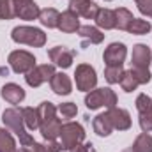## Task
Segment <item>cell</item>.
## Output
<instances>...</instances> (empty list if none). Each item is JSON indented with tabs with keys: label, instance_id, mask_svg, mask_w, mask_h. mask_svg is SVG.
<instances>
[{
	"label": "cell",
	"instance_id": "cell-1",
	"mask_svg": "<svg viewBox=\"0 0 152 152\" xmlns=\"http://www.w3.org/2000/svg\"><path fill=\"white\" fill-rule=\"evenodd\" d=\"M2 120H4V124L11 129V133H14V134L18 136V140H20V143H21L23 147L34 143V138L27 133V126H25V122H23V117H21V112H20V110H16V108H7V110H4Z\"/></svg>",
	"mask_w": 152,
	"mask_h": 152
},
{
	"label": "cell",
	"instance_id": "cell-2",
	"mask_svg": "<svg viewBox=\"0 0 152 152\" xmlns=\"http://www.w3.org/2000/svg\"><path fill=\"white\" fill-rule=\"evenodd\" d=\"M11 37H12L14 42L28 44V46H34V48H41V46H44V42H46V34H44L41 28L27 27V25L14 27L12 32H11Z\"/></svg>",
	"mask_w": 152,
	"mask_h": 152
},
{
	"label": "cell",
	"instance_id": "cell-3",
	"mask_svg": "<svg viewBox=\"0 0 152 152\" xmlns=\"http://www.w3.org/2000/svg\"><path fill=\"white\" fill-rule=\"evenodd\" d=\"M85 104L88 110H97L101 106L104 108H115L117 106V94L112 88L103 87V88H94L85 96Z\"/></svg>",
	"mask_w": 152,
	"mask_h": 152
},
{
	"label": "cell",
	"instance_id": "cell-4",
	"mask_svg": "<svg viewBox=\"0 0 152 152\" xmlns=\"http://www.w3.org/2000/svg\"><path fill=\"white\" fill-rule=\"evenodd\" d=\"M58 136H60V143H62L64 151H71L73 147L83 143V140H85V129L78 122H67V124H62Z\"/></svg>",
	"mask_w": 152,
	"mask_h": 152
},
{
	"label": "cell",
	"instance_id": "cell-5",
	"mask_svg": "<svg viewBox=\"0 0 152 152\" xmlns=\"http://www.w3.org/2000/svg\"><path fill=\"white\" fill-rule=\"evenodd\" d=\"M11 69L18 75H27L28 71H32L36 67V57L25 50H16V51H11L9 53V58H7Z\"/></svg>",
	"mask_w": 152,
	"mask_h": 152
},
{
	"label": "cell",
	"instance_id": "cell-6",
	"mask_svg": "<svg viewBox=\"0 0 152 152\" xmlns=\"http://www.w3.org/2000/svg\"><path fill=\"white\" fill-rule=\"evenodd\" d=\"M75 80H76V87L81 92H90L94 90L96 83H97V75L96 69L88 64H80L75 71Z\"/></svg>",
	"mask_w": 152,
	"mask_h": 152
},
{
	"label": "cell",
	"instance_id": "cell-7",
	"mask_svg": "<svg viewBox=\"0 0 152 152\" xmlns=\"http://www.w3.org/2000/svg\"><path fill=\"white\" fill-rule=\"evenodd\" d=\"M55 75V67L51 64H42V66H36L32 71H28L25 75V80H27V85L28 87H41L42 83L50 81Z\"/></svg>",
	"mask_w": 152,
	"mask_h": 152
},
{
	"label": "cell",
	"instance_id": "cell-8",
	"mask_svg": "<svg viewBox=\"0 0 152 152\" xmlns=\"http://www.w3.org/2000/svg\"><path fill=\"white\" fill-rule=\"evenodd\" d=\"M12 5H14V14L20 20L32 21V20L39 18L41 9L34 0H12Z\"/></svg>",
	"mask_w": 152,
	"mask_h": 152
},
{
	"label": "cell",
	"instance_id": "cell-9",
	"mask_svg": "<svg viewBox=\"0 0 152 152\" xmlns=\"http://www.w3.org/2000/svg\"><path fill=\"white\" fill-rule=\"evenodd\" d=\"M127 55V48L124 42H112L104 53H103V60L106 66H122Z\"/></svg>",
	"mask_w": 152,
	"mask_h": 152
},
{
	"label": "cell",
	"instance_id": "cell-10",
	"mask_svg": "<svg viewBox=\"0 0 152 152\" xmlns=\"http://www.w3.org/2000/svg\"><path fill=\"white\" fill-rule=\"evenodd\" d=\"M48 57H50V60H51L55 66H58V67H62V69H67V67H71V64H73L75 51L69 50V48H66V46H55V48H51V50L48 51Z\"/></svg>",
	"mask_w": 152,
	"mask_h": 152
},
{
	"label": "cell",
	"instance_id": "cell-11",
	"mask_svg": "<svg viewBox=\"0 0 152 152\" xmlns=\"http://www.w3.org/2000/svg\"><path fill=\"white\" fill-rule=\"evenodd\" d=\"M152 60V51L147 44H136L133 48V55H131V64L133 67L138 69H149Z\"/></svg>",
	"mask_w": 152,
	"mask_h": 152
},
{
	"label": "cell",
	"instance_id": "cell-12",
	"mask_svg": "<svg viewBox=\"0 0 152 152\" xmlns=\"http://www.w3.org/2000/svg\"><path fill=\"white\" fill-rule=\"evenodd\" d=\"M69 9L76 12L78 16H83L85 20H94L99 11L97 4L90 0H69Z\"/></svg>",
	"mask_w": 152,
	"mask_h": 152
},
{
	"label": "cell",
	"instance_id": "cell-13",
	"mask_svg": "<svg viewBox=\"0 0 152 152\" xmlns=\"http://www.w3.org/2000/svg\"><path fill=\"white\" fill-rule=\"evenodd\" d=\"M80 20H78V14L73 12L71 9L64 11L58 18V30H62L64 34H75L80 30Z\"/></svg>",
	"mask_w": 152,
	"mask_h": 152
},
{
	"label": "cell",
	"instance_id": "cell-14",
	"mask_svg": "<svg viewBox=\"0 0 152 152\" xmlns=\"http://www.w3.org/2000/svg\"><path fill=\"white\" fill-rule=\"evenodd\" d=\"M108 115H110V120L113 124V129H118V131H127L131 127V115L127 110L124 108H110L108 110Z\"/></svg>",
	"mask_w": 152,
	"mask_h": 152
},
{
	"label": "cell",
	"instance_id": "cell-15",
	"mask_svg": "<svg viewBox=\"0 0 152 152\" xmlns=\"http://www.w3.org/2000/svg\"><path fill=\"white\" fill-rule=\"evenodd\" d=\"M0 96L9 104H20L25 99V90L20 85H16V83H5L2 87V90H0Z\"/></svg>",
	"mask_w": 152,
	"mask_h": 152
},
{
	"label": "cell",
	"instance_id": "cell-16",
	"mask_svg": "<svg viewBox=\"0 0 152 152\" xmlns=\"http://www.w3.org/2000/svg\"><path fill=\"white\" fill-rule=\"evenodd\" d=\"M50 85H51V90L57 94V96H67L71 94L73 90V83H71V78L64 73H55L53 78L50 80Z\"/></svg>",
	"mask_w": 152,
	"mask_h": 152
},
{
	"label": "cell",
	"instance_id": "cell-17",
	"mask_svg": "<svg viewBox=\"0 0 152 152\" xmlns=\"http://www.w3.org/2000/svg\"><path fill=\"white\" fill-rule=\"evenodd\" d=\"M60 127H62V122L53 117V118H48V120H42L39 129H41V134L46 142H51V140H57L58 134H60Z\"/></svg>",
	"mask_w": 152,
	"mask_h": 152
},
{
	"label": "cell",
	"instance_id": "cell-18",
	"mask_svg": "<svg viewBox=\"0 0 152 152\" xmlns=\"http://www.w3.org/2000/svg\"><path fill=\"white\" fill-rule=\"evenodd\" d=\"M92 127H94L96 134H99V136H110L112 131H113V124H112V120H110L108 112L97 115V117L94 118V122H92Z\"/></svg>",
	"mask_w": 152,
	"mask_h": 152
},
{
	"label": "cell",
	"instance_id": "cell-19",
	"mask_svg": "<svg viewBox=\"0 0 152 152\" xmlns=\"http://www.w3.org/2000/svg\"><path fill=\"white\" fill-rule=\"evenodd\" d=\"M96 25L104 28V30H112L115 28V11L106 9V7H99L97 14H96Z\"/></svg>",
	"mask_w": 152,
	"mask_h": 152
},
{
	"label": "cell",
	"instance_id": "cell-20",
	"mask_svg": "<svg viewBox=\"0 0 152 152\" xmlns=\"http://www.w3.org/2000/svg\"><path fill=\"white\" fill-rule=\"evenodd\" d=\"M78 36L85 39V44H87V42H90V44H101L103 39H104V34H101V30L96 28V27H92V25H83V27H80Z\"/></svg>",
	"mask_w": 152,
	"mask_h": 152
},
{
	"label": "cell",
	"instance_id": "cell-21",
	"mask_svg": "<svg viewBox=\"0 0 152 152\" xmlns=\"http://www.w3.org/2000/svg\"><path fill=\"white\" fill-rule=\"evenodd\" d=\"M58 18H60V12L53 7H46V9H41L39 12V21L42 27H48V28H58Z\"/></svg>",
	"mask_w": 152,
	"mask_h": 152
},
{
	"label": "cell",
	"instance_id": "cell-22",
	"mask_svg": "<svg viewBox=\"0 0 152 152\" xmlns=\"http://www.w3.org/2000/svg\"><path fill=\"white\" fill-rule=\"evenodd\" d=\"M133 20H134L133 12L127 11L126 7H118V9H115V28H118V30H126V32H127V28H129V25H131Z\"/></svg>",
	"mask_w": 152,
	"mask_h": 152
},
{
	"label": "cell",
	"instance_id": "cell-23",
	"mask_svg": "<svg viewBox=\"0 0 152 152\" xmlns=\"http://www.w3.org/2000/svg\"><path fill=\"white\" fill-rule=\"evenodd\" d=\"M21 117H23V122L28 129H39L41 126V118H39V112L37 108H32V106H27V108H21Z\"/></svg>",
	"mask_w": 152,
	"mask_h": 152
},
{
	"label": "cell",
	"instance_id": "cell-24",
	"mask_svg": "<svg viewBox=\"0 0 152 152\" xmlns=\"http://www.w3.org/2000/svg\"><path fill=\"white\" fill-rule=\"evenodd\" d=\"M131 151L133 152H152V136L149 133H142L134 140Z\"/></svg>",
	"mask_w": 152,
	"mask_h": 152
},
{
	"label": "cell",
	"instance_id": "cell-25",
	"mask_svg": "<svg viewBox=\"0 0 152 152\" xmlns=\"http://www.w3.org/2000/svg\"><path fill=\"white\" fill-rule=\"evenodd\" d=\"M16 151V142L11 134V131L0 127V152H14Z\"/></svg>",
	"mask_w": 152,
	"mask_h": 152
},
{
	"label": "cell",
	"instance_id": "cell-26",
	"mask_svg": "<svg viewBox=\"0 0 152 152\" xmlns=\"http://www.w3.org/2000/svg\"><path fill=\"white\" fill-rule=\"evenodd\" d=\"M151 28L152 27L147 20H138V18H134V20L131 21L127 32H129V34H134V36H143V34H149Z\"/></svg>",
	"mask_w": 152,
	"mask_h": 152
},
{
	"label": "cell",
	"instance_id": "cell-27",
	"mask_svg": "<svg viewBox=\"0 0 152 152\" xmlns=\"http://www.w3.org/2000/svg\"><path fill=\"white\" fill-rule=\"evenodd\" d=\"M124 69H122V66H106V69H104V78H106V81L108 83H120V80H122V76H124Z\"/></svg>",
	"mask_w": 152,
	"mask_h": 152
},
{
	"label": "cell",
	"instance_id": "cell-28",
	"mask_svg": "<svg viewBox=\"0 0 152 152\" xmlns=\"http://www.w3.org/2000/svg\"><path fill=\"white\" fill-rule=\"evenodd\" d=\"M138 85H140L138 80L131 75V71H126V73H124L122 80H120V87H122L124 92H133V90H136Z\"/></svg>",
	"mask_w": 152,
	"mask_h": 152
},
{
	"label": "cell",
	"instance_id": "cell-29",
	"mask_svg": "<svg viewBox=\"0 0 152 152\" xmlns=\"http://www.w3.org/2000/svg\"><path fill=\"white\" fill-rule=\"evenodd\" d=\"M14 5L12 0H0V20H11L14 18Z\"/></svg>",
	"mask_w": 152,
	"mask_h": 152
},
{
	"label": "cell",
	"instance_id": "cell-30",
	"mask_svg": "<svg viewBox=\"0 0 152 152\" xmlns=\"http://www.w3.org/2000/svg\"><path fill=\"white\" fill-rule=\"evenodd\" d=\"M136 110L140 113H149V112H152V99L147 94H140L136 97Z\"/></svg>",
	"mask_w": 152,
	"mask_h": 152
},
{
	"label": "cell",
	"instance_id": "cell-31",
	"mask_svg": "<svg viewBox=\"0 0 152 152\" xmlns=\"http://www.w3.org/2000/svg\"><path fill=\"white\" fill-rule=\"evenodd\" d=\"M57 110L60 112V115H62L64 118H73V117H76V113H78V108H76L75 103H62Z\"/></svg>",
	"mask_w": 152,
	"mask_h": 152
},
{
	"label": "cell",
	"instance_id": "cell-32",
	"mask_svg": "<svg viewBox=\"0 0 152 152\" xmlns=\"http://www.w3.org/2000/svg\"><path fill=\"white\" fill-rule=\"evenodd\" d=\"M129 71H131V75L138 80V83H140V85H145V83H149V81H151V71H149V69H138V67H131Z\"/></svg>",
	"mask_w": 152,
	"mask_h": 152
},
{
	"label": "cell",
	"instance_id": "cell-33",
	"mask_svg": "<svg viewBox=\"0 0 152 152\" xmlns=\"http://www.w3.org/2000/svg\"><path fill=\"white\" fill-rule=\"evenodd\" d=\"M140 127H142L143 133H151L152 131V112L140 113Z\"/></svg>",
	"mask_w": 152,
	"mask_h": 152
},
{
	"label": "cell",
	"instance_id": "cell-34",
	"mask_svg": "<svg viewBox=\"0 0 152 152\" xmlns=\"http://www.w3.org/2000/svg\"><path fill=\"white\" fill-rule=\"evenodd\" d=\"M134 4L138 5V11L142 14L152 18V0H134Z\"/></svg>",
	"mask_w": 152,
	"mask_h": 152
},
{
	"label": "cell",
	"instance_id": "cell-35",
	"mask_svg": "<svg viewBox=\"0 0 152 152\" xmlns=\"http://www.w3.org/2000/svg\"><path fill=\"white\" fill-rule=\"evenodd\" d=\"M46 152H64V147H62V143H58L57 140H51V142H48V145H46Z\"/></svg>",
	"mask_w": 152,
	"mask_h": 152
},
{
	"label": "cell",
	"instance_id": "cell-36",
	"mask_svg": "<svg viewBox=\"0 0 152 152\" xmlns=\"http://www.w3.org/2000/svg\"><path fill=\"white\" fill-rule=\"evenodd\" d=\"M90 143H80V145H76V147H73L69 152H90Z\"/></svg>",
	"mask_w": 152,
	"mask_h": 152
},
{
	"label": "cell",
	"instance_id": "cell-37",
	"mask_svg": "<svg viewBox=\"0 0 152 152\" xmlns=\"http://www.w3.org/2000/svg\"><path fill=\"white\" fill-rule=\"evenodd\" d=\"M28 152H46V145H41L37 142H34L32 145H28Z\"/></svg>",
	"mask_w": 152,
	"mask_h": 152
},
{
	"label": "cell",
	"instance_id": "cell-38",
	"mask_svg": "<svg viewBox=\"0 0 152 152\" xmlns=\"http://www.w3.org/2000/svg\"><path fill=\"white\" fill-rule=\"evenodd\" d=\"M7 73H9V69H7V67H2V69H0V75H5V76H7Z\"/></svg>",
	"mask_w": 152,
	"mask_h": 152
},
{
	"label": "cell",
	"instance_id": "cell-39",
	"mask_svg": "<svg viewBox=\"0 0 152 152\" xmlns=\"http://www.w3.org/2000/svg\"><path fill=\"white\" fill-rule=\"evenodd\" d=\"M14 152H28V149H20V151L16 149V151H14Z\"/></svg>",
	"mask_w": 152,
	"mask_h": 152
},
{
	"label": "cell",
	"instance_id": "cell-40",
	"mask_svg": "<svg viewBox=\"0 0 152 152\" xmlns=\"http://www.w3.org/2000/svg\"><path fill=\"white\" fill-rule=\"evenodd\" d=\"M124 152H133V151H131V149H129V151H124Z\"/></svg>",
	"mask_w": 152,
	"mask_h": 152
},
{
	"label": "cell",
	"instance_id": "cell-41",
	"mask_svg": "<svg viewBox=\"0 0 152 152\" xmlns=\"http://www.w3.org/2000/svg\"><path fill=\"white\" fill-rule=\"evenodd\" d=\"M90 152H96V151H92V149H90Z\"/></svg>",
	"mask_w": 152,
	"mask_h": 152
},
{
	"label": "cell",
	"instance_id": "cell-42",
	"mask_svg": "<svg viewBox=\"0 0 152 152\" xmlns=\"http://www.w3.org/2000/svg\"><path fill=\"white\" fill-rule=\"evenodd\" d=\"M108 2H110V0H108Z\"/></svg>",
	"mask_w": 152,
	"mask_h": 152
}]
</instances>
